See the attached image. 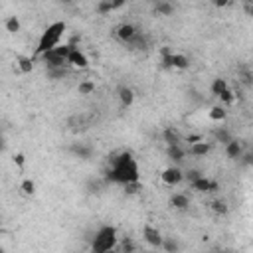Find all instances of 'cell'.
I'll use <instances>...</instances> for the list:
<instances>
[{
    "instance_id": "1",
    "label": "cell",
    "mask_w": 253,
    "mask_h": 253,
    "mask_svg": "<svg viewBox=\"0 0 253 253\" xmlns=\"http://www.w3.org/2000/svg\"><path fill=\"white\" fill-rule=\"evenodd\" d=\"M105 182H115V184H130L138 182V164L132 156V152L123 150L109 158V170L105 174Z\"/></svg>"
},
{
    "instance_id": "2",
    "label": "cell",
    "mask_w": 253,
    "mask_h": 253,
    "mask_svg": "<svg viewBox=\"0 0 253 253\" xmlns=\"http://www.w3.org/2000/svg\"><path fill=\"white\" fill-rule=\"evenodd\" d=\"M63 34H65V22H53V24H49L42 32V36L38 40V47H36V55L34 57H40L45 51L57 47L59 45V40L63 38Z\"/></svg>"
},
{
    "instance_id": "3",
    "label": "cell",
    "mask_w": 253,
    "mask_h": 253,
    "mask_svg": "<svg viewBox=\"0 0 253 253\" xmlns=\"http://www.w3.org/2000/svg\"><path fill=\"white\" fill-rule=\"evenodd\" d=\"M119 243L117 237V229L113 225H103L95 231V235L91 237V253H105L115 249Z\"/></svg>"
},
{
    "instance_id": "4",
    "label": "cell",
    "mask_w": 253,
    "mask_h": 253,
    "mask_svg": "<svg viewBox=\"0 0 253 253\" xmlns=\"http://www.w3.org/2000/svg\"><path fill=\"white\" fill-rule=\"evenodd\" d=\"M73 47L75 45L65 43V45H57V47L45 51L43 55H40L42 61L45 63V69L47 67H63V65H67V57H69V53H71Z\"/></svg>"
},
{
    "instance_id": "5",
    "label": "cell",
    "mask_w": 253,
    "mask_h": 253,
    "mask_svg": "<svg viewBox=\"0 0 253 253\" xmlns=\"http://www.w3.org/2000/svg\"><path fill=\"white\" fill-rule=\"evenodd\" d=\"M65 125H67V128L71 132H85V130H89L93 126V115H89V113H75V115H71L67 119Z\"/></svg>"
},
{
    "instance_id": "6",
    "label": "cell",
    "mask_w": 253,
    "mask_h": 253,
    "mask_svg": "<svg viewBox=\"0 0 253 253\" xmlns=\"http://www.w3.org/2000/svg\"><path fill=\"white\" fill-rule=\"evenodd\" d=\"M125 47H126L128 51H146V49L152 47V38H150L146 32L138 30V32L125 43Z\"/></svg>"
},
{
    "instance_id": "7",
    "label": "cell",
    "mask_w": 253,
    "mask_h": 253,
    "mask_svg": "<svg viewBox=\"0 0 253 253\" xmlns=\"http://www.w3.org/2000/svg\"><path fill=\"white\" fill-rule=\"evenodd\" d=\"M136 32H138V28H136L134 24H130V22H123V24H119V26L115 28V36H117V40L123 42V43H126Z\"/></svg>"
},
{
    "instance_id": "8",
    "label": "cell",
    "mask_w": 253,
    "mask_h": 253,
    "mask_svg": "<svg viewBox=\"0 0 253 253\" xmlns=\"http://www.w3.org/2000/svg\"><path fill=\"white\" fill-rule=\"evenodd\" d=\"M184 180V174H182V170L178 168V166H170V168H166L164 172H162V182L166 184V186H176V184H180Z\"/></svg>"
},
{
    "instance_id": "9",
    "label": "cell",
    "mask_w": 253,
    "mask_h": 253,
    "mask_svg": "<svg viewBox=\"0 0 253 253\" xmlns=\"http://www.w3.org/2000/svg\"><path fill=\"white\" fill-rule=\"evenodd\" d=\"M67 65H71V67H79V69H85V67L89 65V59H87V55H85L79 47H73V49H71V53H69V57H67Z\"/></svg>"
},
{
    "instance_id": "10",
    "label": "cell",
    "mask_w": 253,
    "mask_h": 253,
    "mask_svg": "<svg viewBox=\"0 0 253 253\" xmlns=\"http://www.w3.org/2000/svg\"><path fill=\"white\" fill-rule=\"evenodd\" d=\"M190 186H192V190H196V192H204V194H210V192H215V190L219 188L215 180H210V178H206V176H202V178H198V180H196V182H192Z\"/></svg>"
},
{
    "instance_id": "11",
    "label": "cell",
    "mask_w": 253,
    "mask_h": 253,
    "mask_svg": "<svg viewBox=\"0 0 253 253\" xmlns=\"http://www.w3.org/2000/svg\"><path fill=\"white\" fill-rule=\"evenodd\" d=\"M142 237H144V241H146L148 245H152V247H160V245H162V233H160L156 227H152V225H144V227H142Z\"/></svg>"
},
{
    "instance_id": "12",
    "label": "cell",
    "mask_w": 253,
    "mask_h": 253,
    "mask_svg": "<svg viewBox=\"0 0 253 253\" xmlns=\"http://www.w3.org/2000/svg\"><path fill=\"white\" fill-rule=\"evenodd\" d=\"M69 152L75 154L77 158L87 160V158L93 156V146H89V144H85V142H73V144L69 146Z\"/></svg>"
},
{
    "instance_id": "13",
    "label": "cell",
    "mask_w": 253,
    "mask_h": 253,
    "mask_svg": "<svg viewBox=\"0 0 253 253\" xmlns=\"http://www.w3.org/2000/svg\"><path fill=\"white\" fill-rule=\"evenodd\" d=\"M210 150H211V142H204V140L194 142V144H190V148H188V152H190L192 156H206Z\"/></svg>"
},
{
    "instance_id": "14",
    "label": "cell",
    "mask_w": 253,
    "mask_h": 253,
    "mask_svg": "<svg viewBox=\"0 0 253 253\" xmlns=\"http://www.w3.org/2000/svg\"><path fill=\"white\" fill-rule=\"evenodd\" d=\"M121 6H123L121 0H115V2H111V0H103V2L97 4L95 10H97V14H103V16H105V14H111L113 10H117V8H121Z\"/></svg>"
},
{
    "instance_id": "15",
    "label": "cell",
    "mask_w": 253,
    "mask_h": 253,
    "mask_svg": "<svg viewBox=\"0 0 253 253\" xmlns=\"http://www.w3.org/2000/svg\"><path fill=\"white\" fill-rule=\"evenodd\" d=\"M45 75H47V79H51V81L63 79V77L69 75V65H63V67H47V69H45Z\"/></svg>"
},
{
    "instance_id": "16",
    "label": "cell",
    "mask_w": 253,
    "mask_h": 253,
    "mask_svg": "<svg viewBox=\"0 0 253 253\" xmlns=\"http://www.w3.org/2000/svg\"><path fill=\"white\" fill-rule=\"evenodd\" d=\"M119 99H121V105L123 107H130L132 101H134V91L126 85H121L119 87Z\"/></svg>"
},
{
    "instance_id": "17",
    "label": "cell",
    "mask_w": 253,
    "mask_h": 253,
    "mask_svg": "<svg viewBox=\"0 0 253 253\" xmlns=\"http://www.w3.org/2000/svg\"><path fill=\"white\" fill-rule=\"evenodd\" d=\"M170 67H174V69H186V67H190V59L184 53H174L172 51V55H170Z\"/></svg>"
},
{
    "instance_id": "18",
    "label": "cell",
    "mask_w": 253,
    "mask_h": 253,
    "mask_svg": "<svg viewBox=\"0 0 253 253\" xmlns=\"http://www.w3.org/2000/svg\"><path fill=\"white\" fill-rule=\"evenodd\" d=\"M162 136H164V142L168 144V146H174V144H180V140H182V136H180V132L174 128V126H168V128H164V132H162Z\"/></svg>"
},
{
    "instance_id": "19",
    "label": "cell",
    "mask_w": 253,
    "mask_h": 253,
    "mask_svg": "<svg viewBox=\"0 0 253 253\" xmlns=\"http://www.w3.org/2000/svg\"><path fill=\"white\" fill-rule=\"evenodd\" d=\"M34 61H36V57H30V55H18V57H16L18 69H20L22 73H30V71L34 69Z\"/></svg>"
},
{
    "instance_id": "20",
    "label": "cell",
    "mask_w": 253,
    "mask_h": 253,
    "mask_svg": "<svg viewBox=\"0 0 253 253\" xmlns=\"http://www.w3.org/2000/svg\"><path fill=\"white\" fill-rule=\"evenodd\" d=\"M213 138H215V142H221L223 146L229 144V142L233 140L231 132H229L225 126H217V128H213Z\"/></svg>"
},
{
    "instance_id": "21",
    "label": "cell",
    "mask_w": 253,
    "mask_h": 253,
    "mask_svg": "<svg viewBox=\"0 0 253 253\" xmlns=\"http://www.w3.org/2000/svg\"><path fill=\"white\" fill-rule=\"evenodd\" d=\"M225 154H227L229 158H235V160H237V158L243 154V146H241V142L233 138L229 144H225Z\"/></svg>"
},
{
    "instance_id": "22",
    "label": "cell",
    "mask_w": 253,
    "mask_h": 253,
    "mask_svg": "<svg viewBox=\"0 0 253 253\" xmlns=\"http://www.w3.org/2000/svg\"><path fill=\"white\" fill-rule=\"evenodd\" d=\"M170 206L176 208V210H188L190 208V200L186 194H174L170 198Z\"/></svg>"
},
{
    "instance_id": "23",
    "label": "cell",
    "mask_w": 253,
    "mask_h": 253,
    "mask_svg": "<svg viewBox=\"0 0 253 253\" xmlns=\"http://www.w3.org/2000/svg\"><path fill=\"white\" fill-rule=\"evenodd\" d=\"M166 154H168L170 160H174V162H182L184 156H186V150H184L180 144H174V146H168V148H166Z\"/></svg>"
},
{
    "instance_id": "24",
    "label": "cell",
    "mask_w": 253,
    "mask_h": 253,
    "mask_svg": "<svg viewBox=\"0 0 253 253\" xmlns=\"http://www.w3.org/2000/svg\"><path fill=\"white\" fill-rule=\"evenodd\" d=\"M166 253H178L180 251V243L174 237H162V245H160Z\"/></svg>"
},
{
    "instance_id": "25",
    "label": "cell",
    "mask_w": 253,
    "mask_h": 253,
    "mask_svg": "<svg viewBox=\"0 0 253 253\" xmlns=\"http://www.w3.org/2000/svg\"><path fill=\"white\" fill-rule=\"evenodd\" d=\"M154 12H156V14H162V16H170V14L174 12V6H172L170 2H158V4L154 6Z\"/></svg>"
},
{
    "instance_id": "26",
    "label": "cell",
    "mask_w": 253,
    "mask_h": 253,
    "mask_svg": "<svg viewBox=\"0 0 253 253\" xmlns=\"http://www.w3.org/2000/svg\"><path fill=\"white\" fill-rule=\"evenodd\" d=\"M225 89H227V81H225V79H213V83H211V93H213L215 97H219Z\"/></svg>"
},
{
    "instance_id": "27",
    "label": "cell",
    "mask_w": 253,
    "mask_h": 253,
    "mask_svg": "<svg viewBox=\"0 0 253 253\" xmlns=\"http://www.w3.org/2000/svg\"><path fill=\"white\" fill-rule=\"evenodd\" d=\"M77 91H79V95H91L95 91V83L93 81H81L77 85Z\"/></svg>"
},
{
    "instance_id": "28",
    "label": "cell",
    "mask_w": 253,
    "mask_h": 253,
    "mask_svg": "<svg viewBox=\"0 0 253 253\" xmlns=\"http://www.w3.org/2000/svg\"><path fill=\"white\" fill-rule=\"evenodd\" d=\"M225 117H227V113H225L223 107H213V109L210 111V119H211V121H217V123H219V121H223Z\"/></svg>"
},
{
    "instance_id": "29",
    "label": "cell",
    "mask_w": 253,
    "mask_h": 253,
    "mask_svg": "<svg viewBox=\"0 0 253 253\" xmlns=\"http://www.w3.org/2000/svg\"><path fill=\"white\" fill-rule=\"evenodd\" d=\"M6 30H8L10 34H16V32H20V20H18L16 16H10V18L6 20Z\"/></svg>"
},
{
    "instance_id": "30",
    "label": "cell",
    "mask_w": 253,
    "mask_h": 253,
    "mask_svg": "<svg viewBox=\"0 0 253 253\" xmlns=\"http://www.w3.org/2000/svg\"><path fill=\"white\" fill-rule=\"evenodd\" d=\"M210 208H211L215 213H219V215L227 213V204H225V202H221V200H213V202L210 204Z\"/></svg>"
},
{
    "instance_id": "31",
    "label": "cell",
    "mask_w": 253,
    "mask_h": 253,
    "mask_svg": "<svg viewBox=\"0 0 253 253\" xmlns=\"http://www.w3.org/2000/svg\"><path fill=\"white\" fill-rule=\"evenodd\" d=\"M202 176H204V174H202L198 168H190V170L184 174V178H186L190 184H192V182H196V180H198V178H202Z\"/></svg>"
},
{
    "instance_id": "32",
    "label": "cell",
    "mask_w": 253,
    "mask_h": 253,
    "mask_svg": "<svg viewBox=\"0 0 253 253\" xmlns=\"http://www.w3.org/2000/svg\"><path fill=\"white\" fill-rule=\"evenodd\" d=\"M20 188H22V192H24V194H28V196H32V194L36 192V184H34L32 180H28V178H26V180H22V186H20Z\"/></svg>"
},
{
    "instance_id": "33",
    "label": "cell",
    "mask_w": 253,
    "mask_h": 253,
    "mask_svg": "<svg viewBox=\"0 0 253 253\" xmlns=\"http://www.w3.org/2000/svg\"><path fill=\"white\" fill-rule=\"evenodd\" d=\"M121 253H136V245H134V241H132L130 237H126V239L123 241V249H121Z\"/></svg>"
},
{
    "instance_id": "34",
    "label": "cell",
    "mask_w": 253,
    "mask_h": 253,
    "mask_svg": "<svg viewBox=\"0 0 253 253\" xmlns=\"http://www.w3.org/2000/svg\"><path fill=\"white\" fill-rule=\"evenodd\" d=\"M140 188H142V186H140V182H130V184H125V192H126V194H136Z\"/></svg>"
},
{
    "instance_id": "35",
    "label": "cell",
    "mask_w": 253,
    "mask_h": 253,
    "mask_svg": "<svg viewBox=\"0 0 253 253\" xmlns=\"http://www.w3.org/2000/svg\"><path fill=\"white\" fill-rule=\"evenodd\" d=\"M219 99H221L223 103H227V105H229V103H233V93H231V89L227 87V89H225V91L219 95Z\"/></svg>"
},
{
    "instance_id": "36",
    "label": "cell",
    "mask_w": 253,
    "mask_h": 253,
    "mask_svg": "<svg viewBox=\"0 0 253 253\" xmlns=\"http://www.w3.org/2000/svg\"><path fill=\"white\" fill-rule=\"evenodd\" d=\"M241 81H243V85H251V71L249 69H241Z\"/></svg>"
},
{
    "instance_id": "37",
    "label": "cell",
    "mask_w": 253,
    "mask_h": 253,
    "mask_svg": "<svg viewBox=\"0 0 253 253\" xmlns=\"http://www.w3.org/2000/svg\"><path fill=\"white\" fill-rule=\"evenodd\" d=\"M24 162H26V156H24L22 152H18V154L14 156V164H18V166L22 168V166H24Z\"/></svg>"
},
{
    "instance_id": "38",
    "label": "cell",
    "mask_w": 253,
    "mask_h": 253,
    "mask_svg": "<svg viewBox=\"0 0 253 253\" xmlns=\"http://www.w3.org/2000/svg\"><path fill=\"white\" fill-rule=\"evenodd\" d=\"M6 136H4V130H2V126H0V152H4L6 150Z\"/></svg>"
},
{
    "instance_id": "39",
    "label": "cell",
    "mask_w": 253,
    "mask_h": 253,
    "mask_svg": "<svg viewBox=\"0 0 253 253\" xmlns=\"http://www.w3.org/2000/svg\"><path fill=\"white\" fill-rule=\"evenodd\" d=\"M101 190V182H91L89 184V192H99Z\"/></svg>"
},
{
    "instance_id": "40",
    "label": "cell",
    "mask_w": 253,
    "mask_h": 253,
    "mask_svg": "<svg viewBox=\"0 0 253 253\" xmlns=\"http://www.w3.org/2000/svg\"><path fill=\"white\" fill-rule=\"evenodd\" d=\"M200 140H202V136H200V134H192V136H188V142H190V144L200 142Z\"/></svg>"
},
{
    "instance_id": "41",
    "label": "cell",
    "mask_w": 253,
    "mask_h": 253,
    "mask_svg": "<svg viewBox=\"0 0 253 253\" xmlns=\"http://www.w3.org/2000/svg\"><path fill=\"white\" fill-rule=\"evenodd\" d=\"M225 4H227L225 0H217V2H215V6H225Z\"/></svg>"
},
{
    "instance_id": "42",
    "label": "cell",
    "mask_w": 253,
    "mask_h": 253,
    "mask_svg": "<svg viewBox=\"0 0 253 253\" xmlns=\"http://www.w3.org/2000/svg\"><path fill=\"white\" fill-rule=\"evenodd\" d=\"M215 253H229V251H225V249H217Z\"/></svg>"
},
{
    "instance_id": "43",
    "label": "cell",
    "mask_w": 253,
    "mask_h": 253,
    "mask_svg": "<svg viewBox=\"0 0 253 253\" xmlns=\"http://www.w3.org/2000/svg\"><path fill=\"white\" fill-rule=\"evenodd\" d=\"M105 253H117V251H115V249H111V251H105Z\"/></svg>"
},
{
    "instance_id": "44",
    "label": "cell",
    "mask_w": 253,
    "mask_h": 253,
    "mask_svg": "<svg viewBox=\"0 0 253 253\" xmlns=\"http://www.w3.org/2000/svg\"><path fill=\"white\" fill-rule=\"evenodd\" d=\"M142 253H152V251H142Z\"/></svg>"
},
{
    "instance_id": "45",
    "label": "cell",
    "mask_w": 253,
    "mask_h": 253,
    "mask_svg": "<svg viewBox=\"0 0 253 253\" xmlns=\"http://www.w3.org/2000/svg\"><path fill=\"white\" fill-rule=\"evenodd\" d=\"M0 253H4V249H2V247H0Z\"/></svg>"
}]
</instances>
